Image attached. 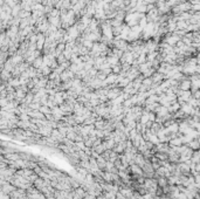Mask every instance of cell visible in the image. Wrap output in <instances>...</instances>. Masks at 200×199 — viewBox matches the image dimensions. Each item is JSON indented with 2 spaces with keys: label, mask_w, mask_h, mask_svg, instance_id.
Masks as SVG:
<instances>
[{
  "label": "cell",
  "mask_w": 200,
  "mask_h": 199,
  "mask_svg": "<svg viewBox=\"0 0 200 199\" xmlns=\"http://www.w3.org/2000/svg\"><path fill=\"white\" fill-rule=\"evenodd\" d=\"M129 170H130V172H131L132 176H143V177H144V171H143V169L139 165H137L136 163H134V164H131V165L129 166Z\"/></svg>",
  "instance_id": "cell-1"
},
{
  "label": "cell",
  "mask_w": 200,
  "mask_h": 199,
  "mask_svg": "<svg viewBox=\"0 0 200 199\" xmlns=\"http://www.w3.org/2000/svg\"><path fill=\"white\" fill-rule=\"evenodd\" d=\"M67 33H68V35L70 36V39H72V40H75V39H77L78 34L81 33V32H80V29H78V26L75 25V26L69 27V28H68V31H67Z\"/></svg>",
  "instance_id": "cell-2"
},
{
  "label": "cell",
  "mask_w": 200,
  "mask_h": 199,
  "mask_svg": "<svg viewBox=\"0 0 200 199\" xmlns=\"http://www.w3.org/2000/svg\"><path fill=\"white\" fill-rule=\"evenodd\" d=\"M18 187H15L12 183L7 182L6 184H4V185H1V191H4L5 193H8V195H11L13 191H15Z\"/></svg>",
  "instance_id": "cell-3"
},
{
  "label": "cell",
  "mask_w": 200,
  "mask_h": 199,
  "mask_svg": "<svg viewBox=\"0 0 200 199\" xmlns=\"http://www.w3.org/2000/svg\"><path fill=\"white\" fill-rule=\"evenodd\" d=\"M126 144H128V141H122V142L117 143V144H116V147L114 148V151H116L118 155L124 153V152H125V150H126Z\"/></svg>",
  "instance_id": "cell-4"
},
{
  "label": "cell",
  "mask_w": 200,
  "mask_h": 199,
  "mask_svg": "<svg viewBox=\"0 0 200 199\" xmlns=\"http://www.w3.org/2000/svg\"><path fill=\"white\" fill-rule=\"evenodd\" d=\"M135 163L143 169V166L146 164V158L144 157V155H143V153L138 152V153L136 155V157H135Z\"/></svg>",
  "instance_id": "cell-5"
},
{
  "label": "cell",
  "mask_w": 200,
  "mask_h": 199,
  "mask_svg": "<svg viewBox=\"0 0 200 199\" xmlns=\"http://www.w3.org/2000/svg\"><path fill=\"white\" fill-rule=\"evenodd\" d=\"M97 159V164H98V167H100V170H102V171H106V169H107V163H108V161L102 156V155H100V157H97L96 158Z\"/></svg>",
  "instance_id": "cell-6"
},
{
  "label": "cell",
  "mask_w": 200,
  "mask_h": 199,
  "mask_svg": "<svg viewBox=\"0 0 200 199\" xmlns=\"http://www.w3.org/2000/svg\"><path fill=\"white\" fill-rule=\"evenodd\" d=\"M179 88H180V90H190V88H192V82L191 81H188V80H183L182 83L179 84Z\"/></svg>",
  "instance_id": "cell-7"
},
{
  "label": "cell",
  "mask_w": 200,
  "mask_h": 199,
  "mask_svg": "<svg viewBox=\"0 0 200 199\" xmlns=\"http://www.w3.org/2000/svg\"><path fill=\"white\" fill-rule=\"evenodd\" d=\"M44 66V56H39L35 59V61L33 62V67L35 69H40L41 67Z\"/></svg>",
  "instance_id": "cell-8"
},
{
  "label": "cell",
  "mask_w": 200,
  "mask_h": 199,
  "mask_svg": "<svg viewBox=\"0 0 200 199\" xmlns=\"http://www.w3.org/2000/svg\"><path fill=\"white\" fill-rule=\"evenodd\" d=\"M92 149L95 150L97 153H100V155H102L103 152H106V151L108 150V149H107V145H106V142H104V141H103V142H102V143H101L98 147H96V148H92Z\"/></svg>",
  "instance_id": "cell-9"
},
{
  "label": "cell",
  "mask_w": 200,
  "mask_h": 199,
  "mask_svg": "<svg viewBox=\"0 0 200 199\" xmlns=\"http://www.w3.org/2000/svg\"><path fill=\"white\" fill-rule=\"evenodd\" d=\"M178 42H179V38L177 35H171L170 38L166 39V43L170 45V46H173V45H176Z\"/></svg>",
  "instance_id": "cell-10"
},
{
  "label": "cell",
  "mask_w": 200,
  "mask_h": 199,
  "mask_svg": "<svg viewBox=\"0 0 200 199\" xmlns=\"http://www.w3.org/2000/svg\"><path fill=\"white\" fill-rule=\"evenodd\" d=\"M188 147L191 148L192 150H199L200 149V139H193L188 143Z\"/></svg>",
  "instance_id": "cell-11"
},
{
  "label": "cell",
  "mask_w": 200,
  "mask_h": 199,
  "mask_svg": "<svg viewBox=\"0 0 200 199\" xmlns=\"http://www.w3.org/2000/svg\"><path fill=\"white\" fill-rule=\"evenodd\" d=\"M75 191V193H76L78 197H81V198H86L87 197V195H88V192L82 187V186H80V187H77L76 190H74Z\"/></svg>",
  "instance_id": "cell-12"
},
{
  "label": "cell",
  "mask_w": 200,
  "mask_h": 199,
  "mask_svg": "<svg viewBox=\"0 0 200 199\" xmlns=\"http://www.w3.org/2000/svg\"><path fill=\"white\" fill-rule=\"evenodd\" d=\"M106 142V145H107V149L108 150H114V148L116 147V142L114 138H109V139H104Z\"/></svg>",
  "instance_id": "cell-13"
},
{
  "label": "cell",
  "mask_w": 200,
  "mask_h": 199,
  "mask_svg": "<svg viewBox=\"0 0 200 199\" xmlns=\"http://www.w3.org/2000/svg\"><path fill=\"white\" fill-rule=\"evenodd\" d=\"M40 111H41L42 114H45V116H47V115H50V114H52V109H50L48 105H41Z\"/></svg>",
  "instance_id": "cell-14"
},
{
  "label": "cell",
  "mask_w": 200,
  "mask_h": 199,
  "mask_svg": "<svg viewBox=\"0 0 200 199\" xmlns=\"http://www.w3.org/2000/svg\"><path fill=\"white\" fill-rule=\"evenodd\" d=\"M77 145V148L80 150H84L87 147H86V143H84V141H82V142H75Z\"/></svg>",
  "instance_id": "cell-15"
},
{
  "label": "cell",
  "mask_w": 200,
  "mask_h": 199,
  "mask_svg": "<svg viewBox=\"0 0 200 199\" xmlns=\"http://www.w3.org/2000/svg\"><path fill=\"white\" fill-rule=\"evenodd\" d=\"M0 199H12V198H11V195L5 193L4 191H1V193H0Z\"/></svg>",
  "instance_id": "cell-16"
},
{
  "label": "cell",
  "mask_w": 200,
  "mask_h": 199,
  "mask_svg": "<svg viewBox=\"0 0 200 199\" xmlns=\"http://www.w3.org/2000/svg\"><path fill=\"white\" fill-rule=\"evenodd\" d=\"M116 199H128V198H126V197H124L121 192H117V193H116Z\"/></svg>",
  "instance_id": "cell-17"
},
{
  "label": "cell",
  "mask_w": 200,
  "mask_h": 199,
  "mask_svg": "<svg viewBox=\"0 0 200 199\" xmlns=\"http://www.w3.org/2000/svg\"><path fill=\"white\" fill-rule=\"evenodd\" d=\"M100 1H103L104 4H111L114 0H100Z\"/></svg>",
  "instance_id": "cell-18"
},
{
  "label": "cell",
  "mask_w": 200,
  "mask_h": 199,
  "mask_svg": "<svg viewBox=\"0 0 200 199\" xmlns=\"http://www.w3.org/2000/svg\"><path fill=\"white\" fill-rule=\"evenodd\" d=\"M120 1H125V0H120Z\"/></svg>",
  "instance_id": "cell-19"
}]
</instances>
